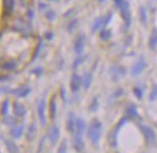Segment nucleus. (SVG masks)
I'll list each match as a JSON object with an SVG mask.
<instances>
[{
  "instance_id": "3c124183",
  "label": "nucleus",
  "mask_w": 157,
  "mask_h": 153,
  "mask_svg": "<svg viewBox=\"0 0 157 153\" xmlns=\"http://www.w3.org/2000/svg\"><path fill=\"white\" fill-rule=\"evenodd\" d=\"M0 153H1V152H0Z\"/></svg>"
},
{
  "instance_id": "0eeeda50",
  "label": "nucleus",
  "mask_w": 157,
  "mask_h": 153,
  "mask_svg": "<svg viewBox=\"0 0 157 153\" xmlns=\"http://www.w3.org/2000/svg\"><path fill=\"white\" fill-rule=\"evenodd\" d=\"M2 10L6 18L13 17L15 12V0H2Z\"/></svg>"
},
{
  "instance_id": "2f4dec72",
  "label": "nucleus",
  "mask_w": 157,
  "mask_h": 153,
  "mask_svg": "<svg viewBox=\"0 0 157 153\" xmlns=\"http://www.w3.org/2000/svg\"><path fill=\"white\" fill-rule=\"evenodd\" d=\"M110 38V32L109 30H107V29H104L100 31V39L104 40V41H106Z\"/></svg>"
},
{
  "instance_id": "f704fd0d",
  "label": "nucleus",
  "mask_w": 157,
  "mask_h": 153,
  "mask_svg": "<svg viewBox=\"0 0 157 153\" xmlns=\"http://www.w3.org/2000/svg\"><path fill=\"white\" fill-rule=\"evenodd\" d=\"M44 144H46V136H43L41 138V141L39 142L38 144V150H36V153H41L43 151V147H44Z\"/></svg>"
},
{
  "instance_id": "9d476101",
  "label": "nucleus",
  "mask_w": 157,
  "mask_h": 153,
  "mask_svg": "<svg viewBox=\"0 0 157 153\" xmlns=\"http://www.w3.org/2000/svg\"><path fill=\"white\" fill-rule=\"evenodd\" d=\"M30 93H31V87H29L28 85H22V86L17 87L16 89H12L10 91V94L15 95L16 97L18 98L26 97Z\"/></svg>"
},
{
  "instance_id": "2eb2a0df",
  "label": "nucleus",
  "mask_w": 157,
  "mask_h": 153,
  "mask_svg": "<svg viewBox=\"0 0 157 153\" xmlns=\"http://www.w3.org/2000/svg\"><path fill=\"white\" fill-rule=\"evenodd\" d=\"M142 133L145 135L146 141L149 145H151L156 142V135H155V131L153 130V128L145 126V127H142Z\"/></svg>"
},
{
  "instance_id": "a18cd8bd",
  "label": "nucleus",
  "mask_w": 157,
  "mask_h": 153,
  "mask_svg": "<svg viewBox=\"0 0 157 153\" xmlns=\"http://www.w3.org/2000/svg\"><path fill=\"white\" fill-rule=\"evenodd\" d=\"M44 38L47 40H52V38H54V33L51 31H49V32H47L46 34H44Z\"/></svg>"
},
{
  "instance_id": "72a5a7b5",
  "label": "nucleus",
  "mask_w": 157,
  "mask_h": 153,
  "mask_svg": "<svg viewBox=\"0 0 157 153\" xmlns=\"http://www.w3.org/2000/svg\"><path fill=\"white\" fill-rule=\"evenodd\" d=\"M78 26V20H73L70 22V24L67 25V31L68 32H73L74 31V29Z\"/></svg>"
},
{
  "instance_id": "7c9ffc66",
  "label": "nucleus",
  "mask_w": 157,
  "mask_h": 153,
  "mask_svg": "<svg viewBox=\"0 0 157 153\" xmlns=\"http://www.w3.org/2000/svg\"><path fill=\"white\" fill-rule=\"evenodd\" d=\"M44 16H46V18H47L49 22H52V21L56 18V14L54 10H51V9H47L46 12H44Z\"/></svg>"
},
{
  "instance_id": "f257e3e1",
  "label": "nucleus",
  "mask_w": 157,
  "mask_h": 153,
  "mask_svg": "<svg viewBox=\"0 0 157 153\" xmlns=\"http://www.w3.org/2000/svg\"><path fill=\"white\" fill-rule=\"evenodd\" d=\"M9 28L10 30L20 33L23 37H31L33 33L31 22H28L22 17H13L12 22L9 23Z\"/></svg>"
},
{
  "instance_id": "37998d69",
  "label": "nucleus",
  "mask_w": 157,
  "mask_h": 153,
  "mask_svg": "<svg viewBox=\"0 0 157 153\" xmlns=\"http://www.w3.org/2000/svg\"><path fill=\"white\" fill-rule=\"evenodd\" d=\"M28 18H29V21H32L34 18V12H33L32 9H29L28 10Z\"/></svg>"
},
{
  "instance_id": "473e14b6",
  "label": "nucleus",
  "mask_w": 157,
  "mask_h": 153,
  "mask_svg": "<svg viewBox=\"0 0 157 153\" xmlns=\"http://www.w3.org/2000/svg\"><path fill=\"white\" fill-rule=\"evenodd\" d=\"M155 99H157V85H155V86L153 87V89H151V91H150V94H149L150 102H154Z\"/></svg>"
},
{
  "instance_id": "f8f14e48",
  "label": "nucleus",
  "mask_w": 157,
  "mask_h": 153,
  "mask_svg": "<svg viewBox=\"0 0 157 153\" xmlns=\"http://www.w3.org/2000/svg\"><path fill=\"white\" fill-rule=\"evenodd\" d=\"M48 111H49V119L51 121H55L57 117V104H56V95L51 96L48 103Z\"/></svg>"
},
{
  "instance_id": "ddd939ff",
  "label": "nucleus",
  "mask_w": 157,
  "mask_h": 153,
  "mask_svg": "<svg viewBox=\"0 0 157 153\" xmlns=\"http://www.w3.org/2000/svg\"><path fill=\"white\" fill-rule=\"evenodd\" d=\"M0 66L6 72H14L17 70V62L14 58L5 59L4 62L0 64Z\"/></svg>"
},
{
  "instance_id": "de8ad7c7",
  "label": "nucleus",
  "mask_w": 157,
  "mask_h": 153,
  "mask_svg": "<svg viewBox=\"0 0 157 153\" xmlns=\"http://www.w3.org/2000/svg\"><path fill=\"white\" fill-rule=\"evenodd\" d=\"M114 1H115V5H116V7L120 8L122 6V4H123L125 0H114Z\"/></svg>"
},
{
  "instance_id": "c03bdc74",
  "label": "nucleus",
  "mask_w": 157,
  "mask_h": 153,
  "mask_svg": "<svg viewBox=\"0 0 157 153\" xmlns=\"http://www.w3.org/2000/svg\"><path fill=\"white\" fill-rule=\"evenodd\" d=\"M10 91H12V89H9L7 86L0 87V94H1V93H10Z\"/></svg>"
},
{
  "instance_id": "a211bd4d",
  "label": "nucleus",
  "mask_w": 157,
  "mask_h": 153,
  "mask_svg": "<svg viewBox=\"0 0 157 153\" xmlns=\"http://www.w3.org/2000/svg\"><path fill=\"white\" fill-rule=\"evenodd\" d=\"M73 147H74L75 152L78 153L83 152V150H84V142H83L82 136L74 135V138H73Z\"/></svg>"
},
{
  "instance_id": "4be33fe9",
  "label": "nucleus",
  "mask_w": 157,
  "mask_h": 153,
  "mask_svg": "<svg viewBox=\"0 0 157 153\" xmlns=\"http://www.w3.org/2000/svg\"><path fill=\"white\" fill-rule=\"evenodd\" d=\"M110 73H112V77H113L114 80H118V79H121L124 75L125 71L121 66H113L112 70H110Z\"/></svg>"
},
{
  "instance_id": "dca6fc26",
  "label": "nucleus",
  "mask_w": 157,
  "mask_h": 153,
  "mask_svg": "<svg viewBox=\"0 0 157 153\" xmlns=\"http://www.w3.org/2000/svg\"><path fill=\"white\" fill-rule=\"evenodd\" d=\"M145 67H146L145 59L142 58V57H140L139 61H138V62L133 65V67L131 69V75H132V77H137V75H139L142 71L145 70Z\"/></svg>"
},
{
  "instance_id": "c85d7f7f",
  "label": "nucleus",
  "mask_w": 157,
  "mask_h": 153,
  "mask_svg": "<svg viewBox=\"0 0 157 153\" xmlns=\"http://www.w3.org/2000/svg\"><path fill=\"white\" fill-rule=\"evenodd\" d=\"M126 113L129 117H132V118H136L138 117V110H137V106L134 105V104H130L128 106V109H126Z\"/></svg>"
},
{
  "instance_id": "f3484780",
  "label": "nucleus",
  "mask_w": 157,
  "mask_h": 153,
  "mask_svg": "<svg viewBox=\"0 0 157 153\" xmlns=\"http://www.w3.org/2000/svg\"><path fill=\"white\" fill-rule=\"evenodd\" d=\"M36 131H38V128H36V123L34 121H32L30 125H29L28 129H26V141L32 142L34 139L36 135Z\"/></svg>"
},
{
  "instance_id": "c756f323",
  "label": "nucleus",
  "mask_w": 157,
  "mask_h": 153,
  "mask_svg": "<svg viewBox=\"0 0 157 153\" xmlns=\"http://www.w3.org/2000/svg\"><path fill=\"white\" fill-rule=\"evenodd\" d=\"M67 149H68V146H67V142L63 141L60 144H59L58 149H57L56 153H67Z\"/></svg>"
},
{
  "instance_id": "423d86ee",
  "label": "nucleus",
  "mask_w": 157,
  "mask_h": 153,
  "mask_svg": "<svg viewBox=\"0 0 157 153\" xmlns=\"http://www.w3.org/2000/svg\"><path fill=\"white\" fill-rule=\"evenodd\" d=\"M13 114L16 119H23L26 115V107L23 103L17 101L13 103Z\"/></svg>"
},
{
  "instance_id": "b1692460",
  "label": "nucleus",
  "mask_w": 157,
  "mask_h": 153,
  "mask_svg": "<svg viewBox=\"0 0 157 153\" xmlns=\"http://www.w3.org/2000/svg\"><path fill=\"white\" fill-rule=\"evenodd\" d=\"M120 129V127L116 126V128L113 129L108 135V143H109L110 146H116V139H117V130Z\"/></svg>"
},
{
  "instance_id": "4c0bfd02",
  "label": "nucleus",
  "mask_w": 157,
  "mask_h": 153,
  "mask_svg": "<svg viewBox=\"0 0 157 153\" xmlns=\"http://www.w3.org/2000/svg\"><path fill=\"white\" fill-rule=\"evenodd\" d=\"M133 93H134V95H136V97H138L139 99H141L142 98V91L139 88V87H136V88H134Z\"/></svg>"
},
{
  "instance_id": "cd10ccee",
  "label": "nucleus",
  "mask_w": 157,
  "mask_h": 153,
  "mask_svg": "<svg viewBox=\"0 0 157 153\" xmlns=\"http://www.w3.org/2000/svg\"><path fill=\"white\" fill-rule=\"evenodd\" d=\"M102 25H104V16L96 18V21H94V24H92L91 30H92V32H97L98 30H100V28H101Z\"/></svg>"
},
{
  "instance_id": "20e7f679",
  "label": "nucleus",
  "mask_w": 157,
  "mask_h": 153,
  "mask_svg": "<svg viewBox=\"0 0 157 153\" xmlns=\"http://www.w3.org/2000/svg\"><path fill=\"white\" fill-rule=\"evenodd\" d=\"M59 137H60V129L57 125H52L48 130L47 134V138L48 141L50 142V144L52 146L56 145L59 141Z\"/></svg>"
},
{
  "instance_id": "bb28decb",
  "label": "nucleus",
  "mask_w": 157,
  "mask_h": 153,
  "mask_svg": "<svg viewBox=\"0 0 157 153\" xmlns=\"http://www.w3.org/2000/svg\"><path fill=\"white\" fill-rule=\"evenodd\" d=\"M139 17H140V22L144 26L147 25V21H148V17H147V10H146L145 7H140L139 9Z\"/></svg>"
},
{
  "instance_id": "8fccbe9b",
  "label": "nucleus",
  "mask_w": 157,
  "mask_h": 153,
  "mask_svg": "<svg viewBox=\"0 0 157 153\" xmlns=\"http://www.w3.org/2000/svg\"><path fill=\"white\" fill-rule=\"evenodd\" d=\"M99 1H100V2H102V1H105V0H99Z\"/></svg>"
},
{
  "instance_id": "412c9836",
  "label": "nucleus",
  "mask_w": 157,
  "mask_h": 153,
  "mask_svg": "<svg viewBox=\"0 0 157 153\" xmlns=\"http://www.w3.org/2000/svg\"><path fill=\"white\" fill-rule=\"evenodd\" d=\"M9 109H10V99L6 98L4 102L1 103V106H0V114L2 115V118L9 115Z\"/></svg>"
},
{
  "instance_id": "49530a36",
  "label": "nucleus",
  "mask_w": 157,
  "mask_h": 153,
  "mask_svg": "<svg viewBox=\"0 0 157 153\" xmlns=\"http://www.w3.org/2000/svg\"><path fill=\"white\" fill-rule=\"evenodd\" d=\"M12 79L10 75H0V81H9Z\"/></svg>"
},
{
  "instance_id": "f03ea898",
  "label": "nucleus",
  "mask_w": 157,
  "mask_h": 153,
  "mask_svg": "<svg viewBox=\"0 0 157 153\" xmlns=\"http://www.w3.org/2000/svg\"><path fill=\"white\" fill-rule=\"evenodd\" d=\"M101 129H102V126L101 122L97 120V119H94L91 121L89 128H88V138L90 139V142L96 145L98 144L99 139L101 137Z\"/></svg>"
},
{
  "instance_id": "1a4fd4ad",
  "label": "nucleus",
  "mask_w": 157,
  "mask_h": 153,
  "mask_svg": "<svg viewBox=\"0 0 157 153\" xmlns=\"http://www.w3.org/2000/svg\"><path fill=\"white\" fill-rule=\"evenodd\" d=\"M86 46V35L80 33L74 40V51L76 55H80Z\"/></svg>"
},
{
  "instance_id": "a19ab883",
  "label": "nucleus",
  "mask_w": 157,
  "mask_h": 153,
  "mask_svg": "<svg viewBox=\"0 0 157 153\" xmlns=\"http://www.w3.org/2000/svg\"><path fill=\"white\" fill-rule=\"evenodd\" d=\"M59 94H60V97L63 99L64 102H66V94H65V89H64L63 87L60 88V91H59Z\"/></svg>"
},
{
  "instance_id": "ea45409f",
  "label": "nucleus",
  "mask_w": 157,
  "mask_h": 153,
  "mask_svg": "<svg viewBox=\"0 0 157 153\" xmlns=\"http://www.w3.org/2000/svg\"><path fill=\"white\" fill-rule=\"evenodd\" d=\"M38 8H39L40 12H43V10L46 12V10L48 9V5L44 4V2H40V4H39V7H38Z\"/></svg>"
},
{
  "instance_id": "09e8293b",
  "label": "nucleus",
  "mask_w": 157,
  "mask_h": 153,
  "mask_svg": "<svg viewBox=\"0 0 157 153\" xmlns=\"http://www.w3.org/2000/svg\"><path fill=\"white\" fill-rule=\"evenodd\" d=\"M21 1H23L24 4H25V2H26V1H29V0H21Z\"/></svg>"
},
{
  "instance_id": "6e6552de",
  "label": "nucleus",
  "mask_w": 157,
  "mask_h": 153,
  "mask_svg": "<svg viewBox=\"0 0 157 153\" xmlns=\"http://www.w3.org/2000/svg\"><path fill=\"white\" fill-rule=\"evenodd\" d=\"M120 12H121V16L122 18L124 20V22H125V24L129 26L130 23H131V13H130V5L128 1H124L123 4H122V6L120 8Z\"/></svg>"
},
{
  "instance_id": "4468645a",
  "label": "nucleus",
  "mask_w": 157,
  "mask_h": 153,
  "mask_svg": "<svg viewBox=\"0 0 157 153\" xmlns=\"http://www.w3.org/2000/svg\"><path fill=\"white\" fill-rule=\"evenodd\" d=\"M76 117H75V114L73 112H70L68 115H67V119H66V129L67 131L70 134H73L75 133V126H76Z\"/></svg>"
},
{
  "instance_id": "a878e982",
  "label": "nucleus",
  "mask_w": 157,
  "mask_h": 153,
  "mask_svg": "<svg viewBox=\"0 0 157 153\" xmlns=\"http://www.w3.org/2000/svg\"><path fill=\"white\" fill-rule=\"evenodd\" d=\"M148 46L151 50H154L157 46V29H154L151 34L149 37V41H148Z\"/></svg>"
},
{
  "instance_id": "7ed1b4c3",
  "label": "nucleus",
  "mask_w": 157,
  "mask_h": 153,
  "mask_svg": "<svg viewBox=\"0 0 157 153\" xmlns=\"http://www.w3.org/2000/svg\"><path fill=\"white\" fill-rule=\"evenodd\" d=\"M36 113H38V118L42 127L47 126V114H46V97H42L38 102L36 106Z\"/></svg>"
},
{
  "instance_id": "c9c22d12",
  "label": "nucleus",
  "mask_w": 157,
  "mask_h": 153,
  "mask_svg": "<svg viewBox=\"0 0 157 153\" xmlns=\"http://www.w3.org/2000/svg\"><path fill=\"white\" fill-rule=\"evenodd\" d=\"M97 109H98V99H97V98H94L92 102H91V105H90V107H89V110L94 112V111H96Z\"/></svg>"
},
{
  "instance_id": "9b49d317",
  "label": "nucleus",
  "mask_w": 157,
  "mask_h": 153,
  "mask_svg": "<svg viewBox=\"0 0 157 153\" xmlns=\"http://www.w3.org/2000/svg\"><path fill=\"white\" fill-rule=\"evenodd\" d=\"M82 86V78L78 74V73H73L71 77V83H70V87H71L72 93H78L80 91V88Z\"/></svg>"
},
{
  "instance_id": "393cba45",
  "label": "nucleus",
  "mask_w": 157,
  "mask_h": 153,
  "mask_svg": "<svg viewBox=\"0 0 157 153\" xmlns=\"http://www.w3.org/2000/svg\"><path fill=\"white\" fill-rule=\"evenodd\" d=\"M42 48H43V40L40 39L39 42H38V45L36 46V49H34V51H33V55H32L31 62H34V61H36V59H38V57H39L40 54H41V51H42Z\"/></svg>"
},
{
  "instance_id": "58836bf2",
  "label": "nucleus",
  "mask_w": 157,
  "mask_h": 153,
  "mask_svg": "<svg viewBox=\"0 0 157 153\" xmlns=\"http://www.w3.org/2000/svg\"><path fill=\"white\" fill-rule=\"evenodd\" d=\"M30 73H32V74L36 73V75H38V77H40V75L42 74V67H40V66L36 67V69H33L32 71H30Z\"/></svg>"
},
{
  "instance_id": "79ce46f5",
  "label": "nucleus",
  "mask_w": 157,
  "mask_h": 153,
  "mask_svg": "<svg viewBox=\"0 0 157 153\" xmlns=\"http://www.w3.org/2000/svg\"><path fill=\"white\" fill-rule=\"evenodd\" d=\"M112 14H108L107 16H104V25H107V24L109 23L110 18H112Z\"/></svg>"
},
{
  "instance_id": "e433bc0d",
  "label": "nucleus",
  "mask_w": 157,
  "mask_h": 153,
  "mask_svg": "<svg viewBox=\"0 0 157 153\" xmlns=\"http://www.w3.org/2000/svg\"><path fill=\"white\" fill-rule=\"evenodd\" d=\"M84 59H86V57H78V58H75L74 62H73V69H76L81 63L84 62Z\"/></svg>"
},
{
  "instance_id": "39448f33",
  "label": "nucleus",
  "mask_w": 157,
  "mask_h": 153,
  "mask_svg": "<svg viewBox=\"0 0 157 153\" xmlns=\"http://www.w3.org/2000/svg\"><path fill=\"white\" fill-rule=\"evenodd\" d=\"M25 133V125L23 122L22 123H15L14 126L10 127L9 134H10V137L13 139H20Z\"/></svg>"
},
{
  "instance_id": "aec40b11",
  "label": "nucleus",
  "mask_w": 157,
  "mask_h": 153,
  "mask_svg": "<svg viewBox=\"0 0 157 153\" xmlns=\"http://www.w3.org/2000/svg\"><path fill=\"white\" fill-rule=\"evenodd\" d=\"M86 121H84L82 118H78L76 119V126H75L74 135L83 136V134H84V131H86Z\"/></svg>"
},
{
  "instance_id": "6ab92c4d",
  "label": "nucleus",
  "mask_w": 157,
  "mask_h": 153,
  "mask_svg": "<svg viewBox=\"0 0 157 153\" xmlns=\"http://www.w3.org/2000/svg\"><path fill=\"white\" fill-rule=\"evenodd\" d=\"M5 143V146L7 149L8 153H20V150H18V146L16 145V143L13 139H9V138L2 137Z\"/></svg>"
},
{
  "instance_id": "5701e85b",
  "label": "nucleus",
  "mask_w": 157,
  "mask_h": 153,
  "mask_svg": "<svg viewBox=\"0 0 157 153\" xmlns=\"http://www.w3.org/2000/svg\"><path fill=\"white\" fill-rule=\"evenodd\" d=\"M91 83H92V73H91V72L84 73V75H83V78H82V86L86 91L89 89V87L91 86Z\"/></svg>"
}]
</instances>
